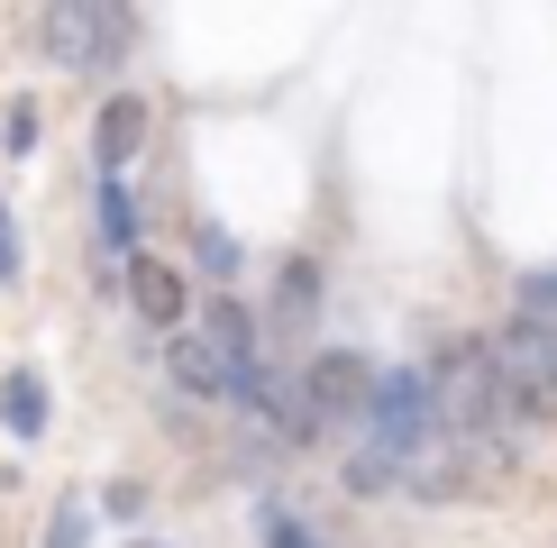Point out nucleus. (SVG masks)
<instances>
[{"mask_svg":"<svg viewBox=\"0 0 557 548\" xmlns=\"http://www.w3.org/2000/svg\"><path fill=\"white\" fill-rule=\"evenodd\" d=\"M101 502H110V521H137V512H147V494H137V485H110Z\"/></svg>","mask_w":557,"mask_h":548,"instance_id":"dca6fc26","label":"nucleus"},{"mask_svg":"<svg viewBox=\"0 0 557 548\" xmlns=\"http://www.w3.org/2000/svg\"><path fill=\"white\" fill-rule=\"evenodd\" d=\"M0 147H10V155H28V147H37V101H10V120H0Z\"/></svg>","mask_w":557,"mask_h":548,"instance_id":"ddd939ff","label":"nucleus"},{"mask_svg":"<svg viewBox=\"0 0 557 548\" xmlns=\"http://www.w3.org/2000/svg\"><path fill=\"white\" fill-rule=\"evenodd\" d=\"M257 531H265V548H320V531H311L301 512H284V502H265V521H257Z\"/></svg>","mask_w":557,"mask_h":548,"instance_id":"f8f14e48","label":"nucleus"},{"mask_svg":"<svg viewBox=\"0 0 557 548\" xmlns=\"http://www.w3.org/2000/svg\"><path fill=\"white\" fill-rule=\"evenodd\" d=\"M128 548H156V539H128Z\"/></svg>","mask_w":557,"mask_h":548,"instance_id":"f3484780","label":"nucleus"},{"mask_svg":"<svg viewBox=\"0 0 557 548\" xmlns=\"http://www.w3.org/2000/svg\"><path fill=\"white\" fill-rule=\"evenodd\" d=\"M165 375H174L193 402H228V365H220V348H211L201 329H174V348H165Z\"/></svg>","mask_w":557,"mask_h":548,"instance_id":"0eeeda50","label":"nucleus"},{"mask_svg":"<svg viewBox=\"0 0 557 548\" xmlns=\"http://www.w3.org/2000/svg\"><path fill=\"white\" fill-rule=\"evenodd\" d=\"M366 394H375V365L357 348H320L293 375V411H284V439H320L338 421H366Z\"/></svg>","mask_w":557,"mask_h":548,"instance_id":"7ed1b4c3","label":"nucleus"},{"mask_svg":"<svg viewBox=\"0 0 557 548\" xmlns=\"http://www.w3.org/2000/svg\"><path fill=\"white\" fill-rule=\"evenodd\" d=\"M128 37H137L128 0H46V18H37V46L64 74H110L128 55Z\"/></svg>","mask_w":557,"mask_h":548,"instance_id":"f03ea898","label":"nucleus"},{"mask_svg":"<svg viewBox=\"0 0 557 548\" xmlns=\"http://www.w3.org/2000/svg\"><path fill=\"white\" fill-rule=\"evenodd\" d=\"M83 531H91V512H83V502H64L55 531H46V548H83Z\"/></svg>","mask_w":557,"mask_h":548,"instance_id":"4468645a","label":"nucleus"},{"mask_svg":"<svg viewBox=\"0 0 557 548\" xmlns=\"http://www.w3.org/2000/svg\"><path fill=\"white\" fill-rule=\"evenodd\" d=\"M128 302H137V320L147 329H183L193 320V284H183V265H165V257H128Z\"/></svg>","mask_w":557,"mask_h":548,"instance_id":"20e7f679","label":"nucleus"},{"mask_svg":"<svg viewBox=\"0 0 557 548\" xmlns=\"http://www.w3.org/2000/svg\"><path fill=\"white\" fill-rule=\"evenodd\" d=\"M430 429H438L430 365H393V375H375V394H366V448L347 457V494L411 485V466H421Z\"/></svg>","mask_w":557,"mask_h":548,"instance_id":"f257e3e1","label":"nucleus"},{"mask_svg":"<svg viewBox=\"0 0 557 548\" xmlns=\"http://www.w3.org/2000/svg\"><path fill=\"white\" fill-rule=\"evenodd\" d=\"M193 265L211 274V284H228V274H238V238H228L220 220H211V228H193Z\"/></svg>","mask_w":557,"mask_h":548,"instance_id":"9b49d317","label":"nucleus"},{"mask_svg":"<svg viewBox=\"0 0 557 548\" xmlns=\"http://www.w3.org/2000/svg\"><path fill=\"white\" fill-rule=\"evenodd\" d=\"M512 320H530V329H557V265L521 274V292H512Z\"/></svg>","mask_w":557,"mask_h":548,"instance_id":"9d476101","label":"nucleus"},{"mask_svg":"<svg viewBox=\"0 0 557 548\" xmlns=\"http://www.w3.org/2000/svg\"><path fill=\"white\" fill-rule=\"evenodd\" d=\"M91 228H101L91 247H101L110 265L137 257V201H128V174H101V183H91Z\"/></svg>","mask_w":557,"mask_h":548,"instance_id":"423d86ee","label":"nucleus"},{"mask_svg":"<svg viewBox=\"0 0 557 548\" xmlns=\"http://www.w3.org/2000/svg\"><path fill=\"white\" fill-rule=\"evenodd\" d=\"M137 147H147V101H137V91H110L101 120H91V165H101V174H128Z\"/></svg>","mask_w":557,"mask_h":548,"instance_id":"39448f33","label":"nucleus"},{"mask_svg":"<svg viewBox=\"0 0 557 548\" xmlns=\"http://www.w3.org/2000/svg\"><path fill=\"white\" fill-rule=\"evenodd\" d=\"M18 265H28L18 257V220H10V201H0V284H18Z\"/></svg>","mask_w":557,"mask_h":548,"instance_id":"2eb2a0df","label":"nucleus"},{"mask_svg":"<svg viewBox=\"0 0 557 548\" xmlns=\"http://www.w3.org/2000/svg\"><path fill=\"white\" fill-rule=\"evenodd\" d=\"M311 311H320V265H311V257H293L284 274H274V320H284V329H301Z\"/></svg>","mask_w":557,"mask_h":548,"instance_id":"1a4fd4ad","label":"nucleus"},{"mask_svg":"<svg viewBox=\"0 0 557 548\" xmlns=\"http://www.w3.org/2000/svg\"><path fill=\"white\" fill-rule=\"evenodd\" d=\"M46 421H55V402H46V375H37V365L0 375V429H10L18 448H37V439H46Z\"/></svg>","mask_w":557,"mask_h":548,"instance_id":"6e6552de","label":"nucleus"}]
</instances>
